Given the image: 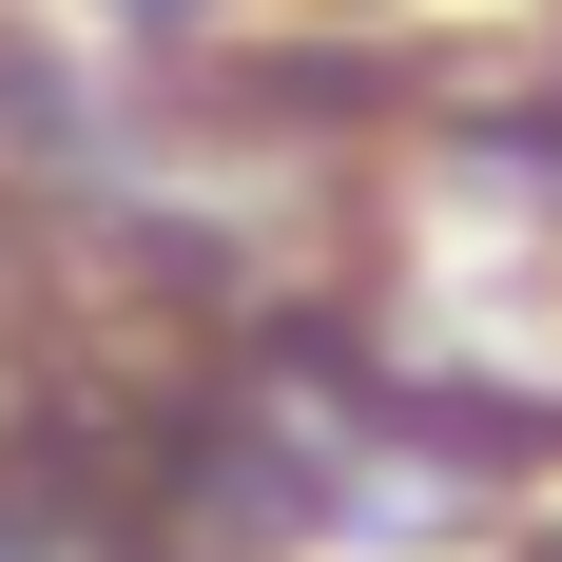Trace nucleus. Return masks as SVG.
Instances as JSON below:
<instances>
[{
  "mask_svg": "<svg viewBox=\"0 0 562 562\" xmlns=\"http://www.w3.org/2000/svg\"><path fill=\"white\" fill-rule=\"evenodd\" d=\"M116 20H194V0H116Z\"/></svg>",
  "mask_w": 562,
  "mask_h": 562,
  "instance_id": "1",
  "label": "nucleus"
}]
</instances>
